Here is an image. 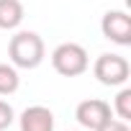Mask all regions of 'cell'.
Returning <instances> with one entry per match:
<instances>
[{
  "label": "cell",
  "instance_id": "cell-7",
  "mask_svg": "<svg viewBox=\"0 0 131 131\" xmlns=\"http://www.w3.org/2000/svg\"><path fill=\"white\" fill-rule=\"evenodd\" d=\"M23 3L21 0H0V28L3 31H13L23 23Z\"/></svg>",
  "mask_w": 131,
  "mask_h": 131
},
{
  "label": "cell",
  "instance_id": "cell-10",
  "mask_svg": "<svg viewBox=\"0 0 131 131\" xmlns=\"http://www.w3.org/2000/svg\"><path fill=\"white\" fill-rule=\"evenodd\" d=\"M13 121H16V111H13V105L5 103V100H0V131H5Z\"/></svg>",
  "mask_w": 131,
  "mask_h": 131
},
{
  "label": "cell",
  "instance_id": "cell-1",
  "mask_svg": "<svg viewBox=\"0 0 131 131\" xmlns=\"http://www.w3.org/2000/svg\"><path fill=\"white\" fill-rule=\"evenodd\" d=\"M8 57L16 70H36L46 57L44 39L36 31H18L16 36H10Z\"/></svg>",
  "mask_w": 131,
  "mask_h": 131
},
{
  "label": "cell",
  "instance_id": "cell-8",
  "mask_svg": "<svg viewBox=\"0 0 131 131\" xmlns=\"http://www.w3.org/2000/svg\"><path fill=\"white\" fill-rule=\"evenodd\" d=\"M21 88V77L13 64H0V95H13Z\"/></svg>",
  "mask_w": 131,
  "mask_h": 131
},
{
  "label": "cell",
  "instance_id": "cell-4",
  "mask_svg": "<svg viewBox=\"0 0 131 131\" xmlns=\"http://www.w3.org/2000/svg\"><path fill=\"white\" fill-rule=\"evenodd\" d=\"M75 118H77V123H80L82 128L98 131L105 121L113 118V111H111V105H108L105 100H100V98H88V100H82V103L75 108Z\"/></svg>",
  "mask_w": 131,
  "mask_h": 131
},
{
  "label": "cell",
  "instance_id": "cell-2",
  "mask_svg": "<svg viewBox=\"0 0 131 131\" xmlns=\"http://www.w3.org/2000/svg\"><path fill=\"white\" fill-rule=\"evenodd\" d=\"M51 67L62 77H77V75L88 72L90 57H88L85 46H80L75 41H64V44H59L51 51Z\"/></svg>",
  "mask_w": 131,
  "mask_h": 131
},
{
  "label": "cell",
  "instance_id": "cell-11",
  "mask_svg": "<svg viewBox=\"0 0 131 131\" xmlns=\"http://www.w3.org/2000/svg\"><path fill=\"white\" fill-rule=\"evenodd\" d=\"M98 131H131V128H128L126 121H121V118H111V121H105Z\"/></svg>",
  "mask_w": 131,
  "mask_h": 131
},
{
  "label": "cell",
  "instance_id": "cell-6",
  "mask_svg": "<svg viewBox=\"0 0 131 131\" xmlns=\"http://www.w3.org/2000/svg\"><path fill=\"white\" fill-rule=\"evenodd\" d=\"M21 131H54V113L46 105H28L21 118Z\"/></svg>",
  "mask_w": 131,
  "mask_h": 131
},
{
  "label": "cell",
  "instance_id": "cell-3",
  "mask_svg": "<svg viewBox=\"0 0 131 131\" xmlns=\"http://www.w3.org/2000/svg\"><path fill=\"white\" fill-rule=\"evenodd\" d=\"M93 75L98 77L100 85L118 88V85H126V80L131 77V64L121 54H100L93 64Z\"/></svg>",
  "mask_w": 131,
  "mask_h": 131
},
{
  "label": "cell",
  "instance_id": "cell-9",
  "mask_svg": "<svg viewBox=\"0 0 131 131\" xmlns=\"http://www.w3.org/2000/svg\"><path fill=\"white\" fill-rule=\"evenodd\" d=\"M113 113L121 118V121H131V90L123 88L118 95H116V105H113Z\"/></svg>",
  "mask_w": 131,
  "mask_h": 131
},
{
  "label": "cell",
  "instance_id": "cell-5",
  "mask_svg": "<svg viewBox=\"0 0 131 131\" xmlns=\"http://www.w3.org/2000/svg\"><path fill=\"white\" fill-rule=\"evenodd\" d=\"M100 31L108 41L118 46H128L131 44V16L126 10H108L100 21Z\"/></svg>",
  "mask_w": 131,
  "mask_h": 131
}]
</instances>
